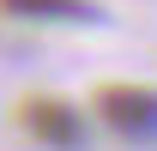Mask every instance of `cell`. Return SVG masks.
Masks as SVG:
<instances>
[{
  "instance_id": "2",
  "label": "cell",
  "mask_w": 157,
  "mask_h": 151,
  "mask_svg": "<svg viewBox=\"0 0 157 151\" xmlns=\"http://www.w3.org/2000/svg\"><path fill=\"white\" fill-rule=\"evenodd\" d=\"M24 127L48 151H78L85 145V121H78V109L60 103V97H30V103H24Z\"/></svg>"
},
{
  "instance_id": "1",
  "label": "cell",
  "mask_w": 157,
  "mask_h": 151,
  "mask_svg": "<svg viewBox=\"0 0 157 151\" xmlns=\"http://www.w3.org/2000/svg\"><path fill=\"white\" fill-rule=\"evenodd\" d=\"M97 115L127 139H157V91H145V85H103Z\"/></svg>"
},
{
  "instance_id": "3",
  "label": "cell",
  "mask_w": 157,
  "mask_h": 151,
  "mask_svg": "<svg viewBox=\"0 0 157 151\" xmlns=\"http://www.w3.org/2000/svg\"><path fill=\"white\" fill-rule=\"evenodd\" d=\"M18 18H91L85 0H6Z\"/></svg>"
}]
</instances>
